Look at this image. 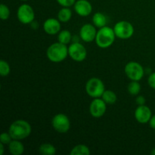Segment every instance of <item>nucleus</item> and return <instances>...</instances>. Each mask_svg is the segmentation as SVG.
Listing matches in <instances>:
<instances>
[{
  "label": "nucleus",
  "mask_w": 155,
  "mask_h": 155,
  "mask_svg": "<svg viewBox=\"0 0 155 155\" xmlns=\"http://www.w3.org/2000/svg\"><path fill=\"white\" fill-rule=\"evenodd\" d=\"M101 98L104 101L106 104H112L117 101V95L114 92L111 90H105L103 93Z\"/></svg>",
  "instance_id": "aec40b11"
},
{
  "label": "nucleus",
  "mask_w": 155,
  "mask_h": 155,
  "mask_svg": "<svg viewBox=\"0 0 155 155\" xmlns=\"http://www.w3.org/2000/svg\"><path fill=\"white\" fill-rule=\"evenodd\" d=\"M106 109V103L104 100L99 98H94L93 101L91 102L89 106V113L93 117L99 118L102 117L105 114Z\"/></svg>",
  "instance_id": "9d476101"
},
{
  "label": "nucleus",
  "mask_w": 155,
  "mask_h": 155,
  "mask_svg": "<svg viewBox=\"0 0 155 155\" xmlns=\"http://www.w3.org/2000/svg\"><path fill=\"white\" fill-rule=\"evenodd\" d=\"M72 17V12L69 7H63L58 13V18L61 22L66 23L71 20Z\"/></svg>",
  "instance_id": "f3484780"
},
{
  "label": "nucleus",
  "mask_w": 155,
  "mask_h": 155,
  "mask_svg": "<svg viewBox=\"0 0 155 155\" xmlns=\"http://www.w3.org/2000/svg\"><path fill=\"white\" fill-rule=\"evenodd\" d=\"M68 54L75 61L81 62L86 58V48L79 42H75L68 47Z\"/></svg>",
  "instance_id": "1a4fd4ad"
},
{
  "label": "nucleus",
  "mask_w": 155,
  "mask_h": 155,
  "mask_svg": "<svg viewBox=\"0 0 155 155\" xmlns=\"http://www.w3.org/2000/svg\"><path fill=\"white\" fill-rule=\"evenodd\" d=\"M10 16V10L8 7L5 4H1L0 5V18L2 20H7Z\"/></svg>",
  "instance_id": "b1692460"
},
{
  "label": "nucleus",
  "mask_w": 155,
  "mask_h": 155,
  "mask_svg": "<svg viewBox=\"0 0 155 155\" xmlns=\"http://www.w3.org/2000/svg\"><path fill=\"white\" fill-rule=\"evenodd\" d=\"M126 75L129 79L133 81H139L142 80L145 74V70L143 67L138 62H129L124 68Z\"/></svg>",
  "instance_id": "39448f33"
},
{
  "label": "nucleus",
  "mask_w": 155,
  "mask_h": 155,
  "mask_svg": "<svg viewBox=\"0 0 155 155\" xmlns=\"http://www.w3.org/2000/svg\"><path fill=\"white\" fill-rule=\"evenodd\" d=\"M32 128L30 124L24 120H18L11 124L8 133L13 139L22 140L30 135Z\"/></svg>",
  "instance_id": "f257e3e1"
},
{
  "label": "nucleus",
  "mask_w": 155,
  "mask_h": 155,
  "mask_svg": "<svg viewBox=\"0 0 155 155\" xmlns=\"http://www.w3.org/2000/svg\"><path fill=\"white\" fill-rule=\"evenodd\" d=\"M71 155H89L90 154V150L86 145H76L70 152Z\"/></svg>",
  "instance_id": "a211bd4d"
},
{
  "label": "nucleus",
  "mask_w": 155,
  "mask_h": 155,
  "mask_svg": "<svg viewBox=\"0 0 155 155\" xmlns=\"http://www.w3.org/2000/svg\"><path fill=\"white\" fill-rule=\"evenodd\" d=\"M21 1H24V2H25V1H28V0H21Z\"/></svg>",
  "instance_id": "473e14b6"
},
{
  "label": "nucleus",
  "mask_w": 155,
  "mask_h": 155,
  "mask_svg": "<svg viewBox=\"0 0 155 155\" xmlns=\"http://www.w3.org/2000/svg\"><path fill=\"white\" fill-rule=\"evenodd\" d=\"M12 140H13V139H12L9 133H3L0 136V142L4 145H9V143Z\"/></svg>",
  "instance_id": "393cba45"
},
{
  "label": "nucleus",
  "mask_w": 155,
  "mask_h": 155,
  "mask_svg": "<svg viewBox=\"0 0 155 155\" xmlns=\"http://www.w3.org/2000/svg\"><path fill=\"white\" fill-rule=\"evenodd\" d=\"M58 39L59 42L67 45L72 39V35H71V32L68 30H62V31L59 32Z\"/></svg>",
  "instance_id": "412c9836"
},
{
  "label": "nucleus",
  "mask_w": 155,
  "mask_h": 155,
  "mask_svg": "<svg viewBox=\"0 0 155 155\" xmlns=\"http://www.w3.org/2000/svg\"><path fill=\"white\" fill-rule=\"evenodd\" d=\"M151 117V110L148 107L139 105L135 110V118L140 124H147L149 122Z\"/></svg>",
  "instance_id": "f8f14e48"
},
{
  "label": "nucleus",
  "mask_w": 155,
  "mask_h": 155,
  "mask_svg": "<svg viewBox=\"0 0 155 155\" xmlns=\"http://www.w3.org/2000/svg\"><path fill=\"white\" fill-rule=\"evenodd\" d=\"M151 154L152 155H155V148H153L152 151H151Z\"/></svg>",
  "instance_id": "2f4dec72"
},
{
  "label": "nucleus",
  "mask_w": 155,
  "mask_h": 155,
  "mask_svg": "<svg viewBox=\"0 0 155 155\" xmlns=\"http://www.w3.org/2000/svg\"><path fill=\"white\" fill-rule=\"evenodd\" d=\"M4 153V144L0 143V155H2Z\"/></svg>",
  "instance_id": "7c9ffc66"
},
{
  "label": "nucleus",
  "mask_w": 155,
  "mask_h": 155,
  "mask_svg": "<svg viewBox=\"0 0 155 155\" xmlns=\"http://www.w3.org/2000/svg\"><path fill=\"white\" fill-rule=\"evenodd\" d=\"M51 125L55 131L59 133H66L69 131L71 122L68 117L64 114H58L51 120Z\"/></svg>",
  "instance_id": "6e6552de"
},
{
  "label": "nucleus",
  "mask_w": 155,
  "mask_h": 155,
  "mask_svg": "<svg viewBox=\"0 0 155 155\" xmlns=\"http://www.w3.org/2000/svg\"><path fill=\"white\" fill-rule=\"evenodd\" d=\"M148 85L150 86V87L155 89V72L150 74V76L148 77Z\"/></svg>",
  "instance_id": "bb28decb"
},
{
  "label": "nucleus",
  "mask_w": 155,
  "mask_h": 155,
  "mask_svg": "<svg viewBox=\"0 0 155 155\" xmlns=\"http://www.w3.org/2000/svg\"><path fill=\"white\" fill-rule=\"evenodd\" d=\"M30 25H31V27H33L34 30H36V29H38V27H39V24H38L37 21H33V22L30 24Z\"/></svg>",
  "instance_id": "c756f323"
},
{
  "label": "nucleus",
  "mask_w": 155,
  "mask_h": 155,
  "mask_svg": "<svg viewBox=\"0 0 155 155\" xmlns=\"http://www.w3.org/2000/svg\"><path fill=\"white\" fill-rule=\"evenodd\" d=\"M8 150L12 155H21L24 151V146L20 140L13 139L9 143Z\"/></svg>",
  "instance_id": "2eb2a0df"
},
{
  "label": "nucleus",
  "mask_w": 155,
  "mask_h": 155,
  "mask_svg": "<svg viewBox=\"0 0 155 155\" xmlns=\"http://www.w3.org/2000/svg\"><path fill=\"white\" fill-rule=\"evenodd\" d=\"M39 151L42 155H53L56 153V149L51 144L44 143L40 145Z\"/></svg>",
  "instance_id": "6ab92c4d"
},
{
  "label": "nucleus",
  "mask_w": 155,
  "mask_h": 155,
  "mask_svg": "<svg viewBox=\"0 0 155 155\" xmlns=\"http://www.w3.org/2000/svg\"><path fill=\"white\" fill-rule=\"evenodd\" d=\"M95 25H92L90 24H84L80 28V36L82 40L85 42H91L93 40H95V37L97 35V30Z\"/></svg>",
  "instance_id": "9b49d317"
},
{
  "label": "nucleus",
  "mask_w": 155,
  "mask_h": 155,
  "mask_svg": "<svg viewBox=\"0 0 155 155\" xmlns=\"http://www.w3.org/2000/svg\"><path fill=\"white\" fill-rule=\"evenodd\" d=\"M114 30L117 37L122 39H129L134 33L133 24L126 21H121L117 23L114 27Z\"/></svg>",
  "instance_id": "423d86ee"
},
{
  "label": "nucleus",
  "mask_w": 155,
  "mask_h": 155,
  "mask_svg": "<svg viewBox=\"0 0 155 155\" xmlns=\"http://www.w3.org/2000/svg\"><path fill=\"white\" fill-rule=\"evenodd\" d=\"M92 22L95 27L98 28H101L107 24V18H106L105 15H103L102 13L97 12L92 17Z\"/></svg>",
  "instance_id": "dca6fc26"
},
{
  "label": "nucleus",
  "mask_w": 155,
  "mask_h": 155,
  "mask_svg": "<svg viewBox=\"0 0 155 155\" xmlns=\"http://www.w3.org/2000/svg\"><path fill=\"white\" fill-rule=\"evenodd\" d=\"M68 55H69L68 48L66 45L59 42L51 44L46 51V56L48 60L54 63L63 61Z\"/></svg>",
  "instance_id": "f03ea898"
},
{
  "label": "nucleus",
  "mask_w": 155,
  "mask_h": 155,
  "mask_svg": "<svg viewBox=\"0 0 155 155\" xmlns=\"http://www.w3.org/2000/svg\"><path fill=\"white\" fill-rule=\"evenodd\" d=\"M18 19L21 24H30L35 18V13L33 8L28 4H23L18 8L17 12Z\"/></svg>",
  "instance_id": "0eeeda50"
},
{
  "label": "nucleus",
  "mask_w": 155,
  "mask_h": 155,
  "mask_svg": "<svg viewBox=\"0 0 155 155\" xmlns=\"http://www.w3.org/2000/svg\"><path fill=\"white\" fill-rule=\"evenodd\" d=\"M86 91L88 95L94 98L102 96L104 90V85L100 79L92 77L89 79L86 84Z\"/></svg>",
  "instance_id": "20e7f679"
},
{
  "label": "nucleus",
  "mask_w": 155,
  "mask_h": 155,
  "mask_svg": "<svg viewBox=\"0 0 155 155\" xmlns=\"http://www.w3.org/2000/svg\"><path fill=\"white\" fill-rule=\"evenodd\" d=\"M115 35L114 29L109 27H101L97 32L95 42L99 48H107L112 45L115 40Z\"/></svg>",
  "instance_id": "7ed1b4c3"
},
{
  "label": "nucleus",
  "mask_w": 155,
  "mask_h": 155,
  "mask_svg": "<svg viewBox=\"0 0 155 155\" xmlns=\"http://www.w3.org/2000/svg\"><path fill=\"white\" fill-rule=\"evenodd\" d=\"M149 125L151 128L155 130V115L151 117V120H149Z\"/></svg>",
  "instance_id": "c85d7f7f"
},
{
  "label": "nucleus",
  "mask_w": 155,
  "mask_h": 155,
  "mask_svg": "<svg viewBox=\"0 0 155 155\" xmlns=\"http://www.w3.org/2000/svg\"><path fill=\"white\" fill-rule=\"evenodd\" d=\"M10 65L4 60L0 61V74L2 77H7L10 73Z\"/></svg>",
  "instance_id": "5701e85b"
},
{
  "label": "nucleus",
  "mask_w": 155,
  "mask_h": 155,
  "mask_svg": "<svg viewBox=\"0 0 155 155\" xmlns=\"http://www.w3.org/2000/svg\"><path fill=\"white\" fill-rule=\"evenodd\" d=\"M74 10L81 17H87L92 13V6L87 0H77L74 4Z\"/></svg>",
  "instance_id": "ddd939ff"
},
{
  "label": "nucleus",
  "mask_w": 155,
  "mask_h": 155,
  "mask_svg": "<svg viewBox=\"0 0 155 155\" xmlns=\"http://www.w3.org/2000/svg\"><path fill=\"white\" fill-rule=\"evenodd\" d=\"M136 104H137L139 106L144 105V104H145L146 100H145V97L144 96H142V95H139V96H137V98H136Z\"/></svg>",
  "instance_id": "cd10ccee"
},
{
  "label": "nucleus",
  "mask_w": 155,
  "mask_h": 155,
  "mask_svg": "<svg viewBox=\"0 0 155 155\" xmlns=\"http://www.w3.org/2000/svg\"><path fill=\"white\" fill-rule=\"evenodd\" d=\"M129 93L132 95H137L141 91V85L138 81H133L132 80L131 83H129L127 87Z\"/></svg>",
  "instance_id": "4be33fe9"
},
{
  "label": "nucleus",
  "mask_w": 155,
  "mask_h": 155,
  "mask_svg": "<svg viewBox=\"0 0 155 155\" xmlns=\"http://www.w3.org/2000/svg\"><path fill=\"white\" fill-rule=\"evenodd\" d=\"M61 21L54 18H48L43 24L44 31L48 35H54L59 33L61 30Z\"/></svg>",
  "instance_id": "4468645a"
},
{
  "label": "nucleus",
  "mask_w": 155,
  "mask_h": 155,
  "mask_svg": "<svg viewBox=\"0 0 155 155\" xmlns=\"http://www.w3.org/2000/svg\"><path fill=\"white\" fill-rule=\"evenodd\" d=\"M56 1L62 7H71L74 5L76 2V0H56Z\"/></svg>",
  "instance_id": "a878e982"
}]
</instances>
